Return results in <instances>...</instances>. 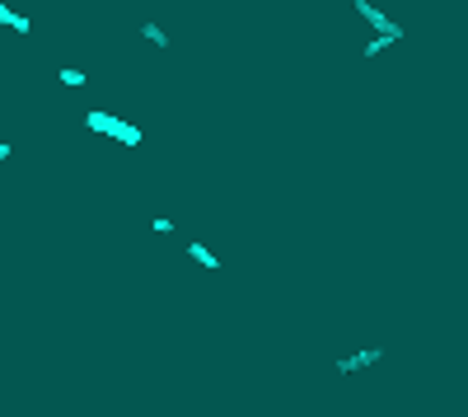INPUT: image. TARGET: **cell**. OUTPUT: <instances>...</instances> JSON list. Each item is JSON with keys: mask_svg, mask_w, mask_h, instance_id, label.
I'll return each instance as SVG.
<instances>
[{"mask_svg": "<svg viewBox=\"0 0 468 417\" xmlns=\"http://www.w3.org/2000/svg\"><path fill=\"white\" fill-rule=\"evenodd\" d=\"M379 357H384L379 347H361V352H351V357H342V361H338V375H351V370H365V365H375Z\"/></svg>", "mask_w": 468, "mask_h": 417, "instance_id": "3957f363", "label": "cell"}, {"mask_svg": "<svg viewBox=\"0 0 468 417\" xmlns=\"http://www.w3.org/2000/svg\"><path fill=\"white\" fill-rule=\"evenodd\" d=\"M141 38H145V43H155V47H169V33H164L159 24H141Z\"/></svg>", "mask_w": 468, "mask_h": 417, "instance_id": "5b68a950", "label": "cell"}, {"mask_svg": "<svg viewBox=\"0 0 468 417\" xmlns=\"http://www.w3.org/2000/svg\"><path fill=\"white\" fill-rule=\"evenodd\" d=\"M356 14H361L365 24H375V28H379V38H393V43L403 38V24H393L389 14H384V10H375L370 0H356Z\"/></svg>", "mask_w": 468, "mask_h": 417, "instance_id": "7a4b0ae2", "label": "cell"}, {"mask_svg": "<svg viewBox=\"0 0 468 417\" xmlns=\"http://www.w3.org/2000/svg\"><path fill=\"white\" fill-rule=\"evenodd\" d=\"M84 127L104 131V136L122 141V146H141V141H145V131L136 127V122H122V117H113V113H104V108H89V113H84Z\"/></svg>", "mask_w": 468, "mask_h": 417, "instance_id": "6da1fadb", "label": "cell"}, {"mask_svg": "<svg viewBox=\"0 0 468 417\" xmlns=\"http://www.w3.org/2000/svg\"><path fill=\"white\" fill-rule=\"evenodd\" d=\"M0 24H10L14 28V33H33V19H24V14H14V10H10V5H0Z\"/></svg>", "mask_w": 468, "mask_h": 417, "instance_id": "277c9868", "label": "cell"}, {"mask_svg": "<svg viewBox=\"0 0 468 417\" xmlns=\"http://www.w3.org/2000/svg\"><path fill=\"white\" fill-rule=\"evenodd\" d=\"M187 253H192V258L202 262V267H220V258H215V253H211L207 244H187Z\"/></svg>", "mask_w": 468, "mask_h": 417, "instance_id": "8992f818", "label": "cell"}, {"mask_svg": "<svg viewBox=\"0 0 468 417\" xmlns=\"http://www.w3.org/2000/svg\"><path fill=\"white\" fill-rule=\"evenodd\" d=\"M384 47H393V38H370V43H365L361 52H365V56H379Z\"/></svg>", "mask_w": 468, "mask_h": 417, "instance_id": "ba28073f", "label": "cell"}, {"mask_svg": "<svg viewBox=\"0 0 468 417\" xmlns=\"http://www.w3.org/2000/svg\"><path fill=\"white\" fill-rule=\"evenodd\" d=\"M56 80H61V84H71V89H80V84H89V80L80 76L75 66H61V71H56Z\"/></svg>", "mask_w": 468, "mask_h": 417, "instance_id": "52a82bcc", "label": "cell"}]
</instances>
